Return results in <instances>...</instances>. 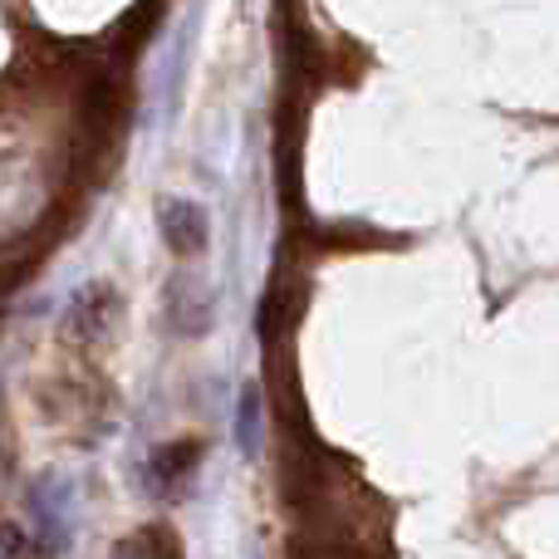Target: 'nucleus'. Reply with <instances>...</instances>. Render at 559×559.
Wrapping results in <instances>:
<instances>
[{"instance_id":"obj_5","label":"nucleus","mask_w":559,"mask_h":559,"mask_svg":"<svg viewBox=\"0 0 559 559\" xmlns=\"http://www.w3.org/2000/svg\"><path fill=\"white\" fill-rule=\"evenodd\" d=\"M236 447H241V456L261 452V393H255V388H246L241 393V413H236Z\"/></svg>"},{"instance_id":"obj_2","label":"nucleus","mask_w":559,"mask_h":559,"mask_svg":"<svg viewBox=\"0 0 559 559\" xmlns=\"http://www.w3.org/2000/svg\"><path fill=\"white\" fill-rule=\"evenodd\" d=\"M157 231H163V241H167L173 255H202L212 226H206V212L197 202H187V197H167L163 212H157Z\"/></svg>"},{"instance_id":"obj_4","label":"nucleus","mask_w":559,"mask_h":559,"mask_svg":"<svg viewBox=\"0 0 559 559\" xmlns=\"http://www.w3.org/2000/svg\"><path fill=\"white\" fill-rule=\"evenodd\" d=\"M173 319L182 334H206V324H212V299L197 289V280L173 285Z\"/></svg>"},{"instance_id":"obj_1","label":"nucleus","mask_w":559,"mask_h":559,"mask_svg":"<svg viewBox=\"0 0 559 559\" xmlns=\"http://www.w3.org/2000/svg\"><path fill=\"white\" fill-rule=\"evenodd\" d=\"M118 319V295L108 285H79L64 305V334L69 338H104Z\"/></svg>"},{"instance_id":"obj_3","label":"nucleus","mask_w":559,"mask_h":559,"mask_svg":"<svg viewBox=\"0 0 559 559\" xmlns=\"http://www.w3.org/2000/svg\"><path fill=\"white\" fill-rule=\"evenodd\" d=\"M197 462H202V442H173L157 447L143 466V481L153 496H177L187 481L197 476Z\"/></svg>"}]
</instances>
